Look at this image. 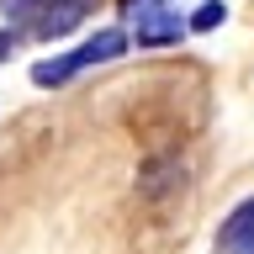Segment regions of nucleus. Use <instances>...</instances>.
Returning <instances> with one entry per match:
<instances>
[{
    "mask_svg": "<svg viewBox=\"0 0 254 254\" xmlns=\"http://www.w3.org/2000/svg\"><path fill=\"white\" fill-rule=\"evenodd\" d=\"M122 53H132V27H122V21L95 27V32H85V43L64 48V53H43V59L32 64V85H37V90H64V85H74L85 69H101V64L122 59Z\"/></svg>",
    "mask_w": 254,
    "mask_h": 254,
    "instance_id": "f257e3e1",
    "label": "nucleus"
},
{
    "mask_svg": "<svg viewBox=\"0 0 254 254\" xmlns=\"http://www.w3.org/2000/svg\"><path fill=\"white\" fill-rule=\"evenodd\" d=\"M95 5H101V0H48V5H37L16 32H21V43H64V37H74L95 16Z\"/></svg>",
    "mask_w": 254,
    "mask_h": 254,
    "instance_id": "f03ea898",
    "label": "nucleus"
},
{
    "mask_svg": "<svg viewBox=\"0 0 254 254\" xmlns=\"http://www.w3.org/2000/svg\"><path fill=\"white\" fill-rule=\"evenodd\" d=\"M186 37H190V21H186V11H180V5L132 21V48H180Z\"/></svg>",
    "mask_w": 254,
    "mask_h": 254,
    "instance_id": "7ed1b4c3",
    "label": "nucleus"
},
{
    "mask_svg": "<svg viewBox=\"0 0 254 254\" xmlns=\"http://www.w3.org/2000/svg\"><path fill=\"white\" fill-rule=\"evenodd\" d=\"M212 254H254V196H244V201L217 222Z\"/></svg>",
    "mask_w": 254,
    "mask_h": 254,
    "instance_id": "20e7f679",
    "label": "nucleus"
},
{
    "mask_svg": "<svg viewBox=\"0 0 254 254\" xmlns=\"http://www.w3.org/2000/svg\"><path fill=\"white\" fill-rule=\"evenodd\" d=\"M186 21H190V37H206V32H217L222 21H228V0H201V5L186 16Z\"/></svg>",
    "mask_w": 254,
    "mask_h": 254,
    "instance_id": "39448f33",
    "label": "nucleus"
},
{
    "mask_svg": "<svg viewBox=\"0 0 254 254\" xmlns=\"http://www.w3.org/2000/svg\"><path fill=\"white\" fill-rule=\"evenodd\" d=\"M111 5H117V21H122V27H132V21H143V16H154V11L180 5V0H111Z\"/></svg>",
    "mask_w": 254,
    "mask_h": 254,
    "instance_id": "423d86ee",
    "label": "nucleus"
},
{
    "mask_svg": "<svg viewBox=\"0 0 254 254\" xmlns=\"http://www.w3.org/2000/svg\"><path fill=\"white\" fill-rule=\"evenodd\" d=\"M37 5H48V0H0V21H5V27H21Z\"/></svg>",
    "mask_w": 254,
    "mask_h": 254,
    "instance_id": "0eeeda50",
    "label": "nucleus"
},
{
    "mask_svg": "<svg viewBox=\"0 0 254 254\" xmlns=\"http://www.w3.org/2000/svg\"><path fill=\"white\" fill-rule=\"evenodd\" d=\"M16 48H21V32L0 21V64H11V53H16Z\"/></svg>",
    "mask_w": 254,
    "mask_h": 254,
    "instance_id": "6e6552de",
    "label": "nucleus"
}]
</instances>
